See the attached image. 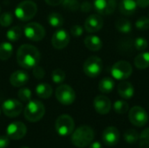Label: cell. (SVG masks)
<instances>
[{
  "instance_id": "1",
  "label": "cell",
  "mask_w": 149,
  "mask_h": 148,
  "mask_svg": "<svg viewBox=\"0 0 149 148\" xmlns=\"http://www.w3.org/2000/svg\"><path fill=\"white\" fill-rule=\"evenodd\" d=\"M40 52L31 44H23L17 51V64L24 69H32L40 61Z\"/></svg>"
},
{
  "instance_id": "2",
  "label": "cell",
  "mask_w": 149,
  "mask_h": 148,
  "mask_svg": "<svg viewBox=\"0 0 149 148\" xmlns=\"http://www.w3.org/2000/svg\"><path fill=\"white\" fill-rule=\"evenodd\" d=\"M94 132L88 126H81L74 130L72 133V143L73 146L79 148L88 147L93 140Z\"/></svg>"
},
{
  "instance_id": "3",
  "label": "cell",
  "mask_w": 149,
  "mask_h": 148,
  "mask_svg": "<svg viewBox=\"0 0 149 148\" xmlns=\"http://www.w3.org/2000/svg\"><path fill=\"white\" fill-rule=\"evenodd\" d=\"M45 113V108L39 100H30L24 108V118L30 122L39 121Z\"/></svg>"
},
{
  "instance_id": "4",
  "label": "cell",
  "mask_w": 149,
  "mask_h": 148,
  "mask_svg": "<svg viewBox=\"0 0 149 148\" xmlns=\"http://www.w3.org/2000/svg\"><path fill=\"white\" fill-rule=\"evenodd\" d=\"M38 11L36 3L31 0H24L19 3L14 11L15 16L21 21H28L33 18Z\"/></svg>"
},
{
  "instance_id": "5",
  "label": "cell",
  "mask_w": 149,
  "mask_h": 148,
  "mask_svg": "<svg viewBox=\"0 0 149 148\" xmlns=\"http://www.w3.org/2000/svg\"><path fill=\"white\" fill-rule=\"evenodd\" d=\"M75 124L73 119L67 114L60 115L55 122V130L59 136L66 137L74 131Z\"/></svg>"
},
{
  "instance_id": "6",
  "label": "cell",
  "mask_w": 149,
  "mask_h": 148,
  "mask_svg": "<svg viewBox=\"0 0 149 148\" xmlns=\"http://www.w3.org/2000/svg\"><path fill=\"white\" fill-rule=\"evenodd\" d=\"M133 73V66L132 65L125 60H120L116 62L112 69L111 74L113 79L116 80H126Z\"/></svg>"
},
{
  "instance_id": "7",
  "label": "cell",
  "mask_w": 149,
  "mask_h": 148,
  "mask_svg": "<svg viewBox=\"0 0 149 148\" xmlns=\"http://www.w3.org/2000/svg\"><path fill=\"white\" fill-rule=\"evenodd\" d=\"M103 69V62L101 58L97 56H91L85 61L83 65V71L89 78L98 77Z\"/></svg>"
},
{
  "instance_id": "8",
  "label": "cell",
  "mask_w": 149,
  "mask_h": 148,
  "mask_svg": "<svg viewBox=\"0 0 149 148\" xmlns=\"http://www.w3.org/2000/svg\"><path fill=\"white\" fill-rule=\"evenodd\" d=\"M55 96L58 101L65 106H69L75 101L76 93L68 85H60L57 87Z\"/></svg>"
},
{
  "instance_id": "9",
  "label": "cell",
  "mask_w": 149,
  "mask_h": 148,
  "mask_svg": "<svg viewBox=\"0 0 149 148\" xmlns=\"http://www.w3.org/2000/svg\"><path fill=\"white\" fill-rule=\"evenodd\" d=\"M24 34L31 41H40L45 37V30L38 23L31 22L27 24L24 28Z\"/></svg>"
},
{
  "instance_id": "10",
  "label": "cell",
  "mask_w": 149,
  "mask_h": 148,
  "mask_svg": "<svg viewBox=\"0 0 149 148\" xmlns=\"http://www.w3.org/2000/svg\"><path fill=\"white\" fill-rule=\"evenodd\" d=\"M128 119L134 126L142 127L148 122V114L143 107L136 106L130 109Z\"/></svg>"
},
{
  "instance_id": "11",
  "label": "cell",
  "mask_w": 149,
  "mask_h": 148,
  "mask_svg": "<svg viewBox=\"0 0 149 148\" xmlns=\"http://www.w3.org/2000/svg\"><path fill=\"white\" fill-rule=\"evenodd\" d=\"M2 110L3 113L10 118L17 117L23 111V105L20 101L14 99H9L3 101L2 105Z\"/></svg>"
},
{
  "instance_id": "12",
  "label": "cell",
  "mask_w": 149,
  "mask_h": 148,
  "mask_svg": "<svg viewBox=\"0 0 149 148\" xmlns=\"http://www.w3.org/2000/svg\"><path fill=\"white\" fill-rule=\"evenodd\" d=\"M26 132H27V129H26L25 125L19 121L12 122L6 127L7 136L10 139L15 140L23 139L25 136Z\"/></svg>"
},
{
  "instance_id": "13",
  "label": "cell",
  "mask_w": 149,
  "mask_h": 148,
  "mask_svg": "<svg viewBox=\"0 0 149 148\" xmlns=\"http://www.w3.org/2000/svg\"><path fill=\"white\" fill-rule=\"evenodd\" d=\"M69 42H70V35L68 31L65 29H58L52 35V46L57 50L64 49L68 45Z\"/></svg>"
},
{
  "instance_id": "14",
  "label": "cell",
  "mask_w": 149,
  "mask_h": 148,
  "mask_svg": "<svg viewBox=\"0 0 149 148\" xmlns=\"http://www.w3.org/2000/svg\"><path fill=\"white\" fill-rule=\"evenodd\" d=\"M104 20L101 15L99 13L97 14H92L87 17V18L85 21V29L89 33H94L99 31H100L103 27Z\"/></svg>"
},
{
  "instance_id": "15",
  "label": "cell",
  "mask_w": 149,
  "mask_h": 148,
  "mask_svg": "<svg viewBox=\"0 0 149 148\" xmlns=\"http://www.w3.org/2000/svg\"><path fill=\"white\" fill-rule=\"evenodd\" d=\"M93 8L100 15H111L116 8V0H94Z\"/></svg>"
},
{
  "instance_id": "16",
  "label": "cell",
  "mask_w": 149,
  "mask_h": 148,
  "mask_svg": "<svg viewBox=\"0 0 149 148\" xmlns=\"http://www.w3.org/2000/svg\"><path fill=\"white\" fill-rule=\"evenodd\" d=\"M93 106L95 111L101 115L107 114L112 108L110 99L105 95H98L93 100Z\"/></svg>"
},
{
  "instance_id": "17",
  "label": "cell",
  "mask_w": 149,
  "mask_h": 148,
  "mask_svg": "<svg viewBox=\"0 0 149 148\" xmlns=\"http://www.w3.org/2000/svg\"><path fill=\"white\" fill-rule=\"evenodd\" d=\"M120 139V134L119 130L114 126L107 127L102 133V140L107 146H115L118 144Z\"/></svg>"
},
{
  "instance_id": "18",
  "label": "cell",
  "mask_w": 149,
  "mask_h": 148,
  "mask_svg": "<svg viewBox=\"0 0 149 148\" xmlns=\"http://www.w3.org/2000/svg\"><path fill=\"white\" fill-rule=\"evenodd\" d=\"M29 81V74L23 70L14 72L10 77V83L14 87H21L25 85Z\"/></svg>"
},
{
  "instance_id": "19",
  "label": "cell",
  "mask_w": 149,
  "mask_h": 148,
  "mask_svg": "<svg viewBox=\"0 0 149 148\" xmlns=\"http://www.w3.org/2000/svg\"><path fill=\"white\" fill-rule=\"evenodd\" d=\"M118 92L122 99H130L134 95V87L130 82L122 80L118 85Z\"/></svg>"
},
{
  "instance_id": "20",
  "label": "cell",
  "mask_w": 149,
  "mask_h": 148,
  "mask_svg": "<svg viewBox=\"0 0 149 148\" xmlns=\"http://www.w3.org/2000/svg\"><path fill=\"white\" fill-rule=\"evenodd\" d=\"M84 44L87 49L93 51H99L102 48V40L96 35H88L84 39Z\"/></svg>"
},
{
  "instance_id": "21",
  "label": "cell",
  "mask_w": 149,
  "mask_h": 148,
  "mask_svg": "<svg viewBox=\"0 0 149 148\" xmlns=\"http://www.w3.org/2000/svg\"><path fill=\"white\" fill-rule=\"evenodd\" d=\"M137 7L135 0H121L120 3V11L125 16L134 15Z\"/></svg>"
},
{
  "instance_id": "22",
  "label": "cell",
  "mask_w": 149,
  "mask_h": 148,
  "mask_svg": "<svg viewBox=\"0 0 149 148\" xmlns=\"http://www.w3.org/2000/svg\"><path fill=\"white\" fill-rule=\"evenodd\" d=\"M134 64L136 68L140 70L147 69L149 67V52L148 51H142L141 53L138 54L134 60Z\"/></svg>"
},
{
  "instance_id": "23",
  "label": "cell",
  "mask_w": 149,
  "mask_h": 148,
  "mask_svg": "<svg viewBox=\"0 0 149 148\" xmlns=\"http://www.w3.org/2000/svg\"><path fill=\"white\" fill-rule=\"evenodd\" d=\"M35 91H36L37 96L39 97L40 99H49L52 94V88L47 83H40V84H38L36 86Z\"/></svg>"
},
{
  "instance_id": "24",
  "label": "cell",
  "mask_w": 149,
  "mask_h": 148,
  "mask_svg": "<svg viewBox=\"0 0 149 148\" xmlns=\"http://www.w3.org/2000/svg\"><path fill=\"white\" fill-rule=\"evenodd\" d=\"M115 83L113 79L110 77H105L100 79L99 83V90L102 93H110L114 88Z\"/></svg>"
},
{
  "instance_id": "25",
  "label": "cell",
  "mask_w": 149,
  "mask_h": 148,
  "mask_svg": "<svg viewBox=\"0 0 149 148\" xmlns=\"http://www.w3.org/2000/svg\"><path fill=\"white\" fill-rule=\"evenodd\" d=\"M13 53V45L10 42H2L0 44V59L7 60Z\"/></svg>"
},
{
  "instance_id": "26",
  "label": "cell",
  "mask_w": 149,
  "mask_h": 148,
  "mask_svg": "<svg viewBox=\"0 0 149 148\" xmlns=\"http://www.w3.org/2000/svg\"><path fill=\"white\" fill-rule=\"evenodd\" d=\"M47 21L51 26H52L54 28H58L63 25L64 17H62L61 14H59L58 12H52L48 15Z\"/></svg>"
},
{
  "instance_id": "27",
  "label": "cell",
  "mask_w": 149,
  "mask_h": 148,
  "mask_svg": "<svg viewBox=\"0 0 149 148\" xmlns=\"http://www.w3.org/2000/svg\"><path fill=\"white\" fill-rule=\"evenodd\" d=\"M116 29L121 33H129L132 31V24L126 18H120L115 23Z\"/></svg>"
},
{
  "instance_id": "28",
  "label": "cell",
  "mask_w": 149,
  "mask_h": 148,
  "mask_svg": "<svg viewBox=\"0 0 149 148\" xmlns=\"http://www.w3.org/2000/svg\"><path fill=\"white\" fill-rule=\"evenodd\" d=\"M22 33H23V31H22L21 27L14 26L6 31V38H8V40L10 42H16L21 38Z\"/></svg>"
},
{
  "instance_id": "29",
  "label": "cell",
  "mask_w": 149,
  "mask_h": 148,
  "mask_svg": "<svg viewBox=\"0 0 149 148\" xmlns=\"http://www.w3.org/2000/svg\"><path fill=\"white\" fill-rule=\"evenodd\" d=\"M140 135L138 132L134 129H127L124 133V140L128 144H135L139 140Z\"/></svg>"
},
{
  "instance_id": "30",
  "label": "cell",
  "mask_w": 149,
  "mask_h": 148,
  "mask_svg": "<svg viewBox=\"0 0 149 148\" xmlns=\"http://www.w3.org/2000/svg\"><path fill=\"white\" fill-rule=\"evenodd\" d=\"M113 108L118 114H125L129 110V105L125 100H117L113 103Z\"/></svg>"
},
{
  "instance_id": "31",
  "label": "cell",
  "mask_w": 149,
  "mask_h": 148,
  "mask_svg": "<svg viewBox=\"0 0 149 148\" xmlns=\"http://www.w3.org/2000/svg\"><path fill=\"white\" fill-rule=\"evenodd\" d=\"M52 79L55 84H62L65 79V73L61 69H55L52 72Z\"/></svg>"
},
{
  "instance_id": "32",
  "label": "cell",
  "mask_w": 149,
  "mask_h": 148,
  "mask_svg": "<svg viewBox=\"0 0 149 148\" xmlns=\"http://www.w3.org/2000/svg\"><path fill=\"white\" fill-rule=\"evenodd\" d=\"M140 148H149V127L142 131L139 138Z\"/></svg>"
},
{
  "instance_id": "33",
  "label": "cell",
  "mask_w": 149,
  "mask_h": 148,
  "mask_svg": "<svg viewBox=\"0 0 149 148\" xmlns=\"http://www.w3.org/2000/svg\"><path fill=\"white\" fill-rule=\"evenodd\" d=\"M135 27L139 31H147L149 29V17H141L135 22Z\"/></svg>"
},
{
  "instance_id": "34",
  "label": "cell",
  "mask_w": 149,
  "mask_h": 148,
  "mask_svg": "<svg viewBox=\"0 0 149 148\" xmlns=\"http://www.w3.org/2000/svg\"><path fill=\"white\" fill-rule=\"evenodd\" d=\"M31 91L29 88H21L17 92L18 99L23 102H29L31 99Z\"/></svg>"
},
{
  "instance_id": "35",
  "label": "cell",
  "mask_w": 149,
  "mask_h": 148,
  "mask_svg": "<svg viewBox=\"0 0 149 148\" xmlns=\"http://www.w3.org/2000/svg\"><path fill=\"white\" fill-rule=\"evenodd\" d=\"M13 21V15L10 12H4L0 15V25L7 27L11 24Z\"/></svg>"
},
{
  "instance_id": "36",
  "label": "cell",
  "mask_w": 149,
  "mask_h": 148,
  "mask_svg": "<svg viewBox=\"0 0 149 148\" xmlns=\"http://www.w3.org/2000/svg\"><path fill=\"white\" fill-rule=\"evenodd\" d=\"M148 46V42L144 38H137L134 41V47L139 51H144Z\"/></svg>"
},
{
  "instance_id": "37",
  "label": "cell",
  "mask_w": 149,
  "mask_h": 148,
  "mask_svg": "<svg viewBox=\"0 0 149 148\" xmlns=\"http://www.w3.org/2000/svg\"><path fill=\"white\" fill-rule=\"evenodd\" d=\"M62 4L66 10H69L72 11H75L79 10L80 7V4L77 0H64Z\"/></svg>"
},
{
  "instance_id": "38",
  "label": "cell",
  "mask_w": 149,
  "mask_h": 148,
  "mask_svg": "<svg viewBox=\"0 0 149 148\" xmlns=\"http://www.w3.org/2000/svg\"><path fill=\"white\" fill-rule=\"evenodd\" d=\"M71 35L75 37V38H79L80 36H82L83 32H84V28L81 25L79 24H75L73 26H72L71 30H70Z\"/></svg>"
},
{
  "instance_id": "39",
  "label": "cell",
  "mask_w": 149,
  "mask_h": 148,
  "mask_svg": "<svg viewBox=\"0 0 149 148\" xmlns=\"http://www.w3.org/2000/svg\"><path fill=\"white\" fill-rule=\"evenodd\" d=\"M32 73H33V76L38 79H41L45 77V70L38 66V65H36L35 67L32 68Z\"/></svg>"
},
{
  "instance_id": "40",
  "label": "cell",
  "mask_w": 149,
  "mask_h": 148,
  "mask_svg": "<svg viewBox=\"0 0 149 148\" xmlns=\"http://www.w3.org/2000/svg\"><path fill=\"white\" fill-rule=\"evenodd\" d=\"M10 144V138L6 135L0 136V148H6Z\"/></svg>"
},
{
  "instance_id": "41",
  "label": "cell",
  "mask_w": 149,
  "mask_h": 148,
  "mask_svg": "<svg viewBox=\"0 0 149 148\" xmlns=\"http://www.w3.org/2000/svg\"><path fill=\"white\" fill-rule=\"evenodd\" d=\"M79 8L81 9V10H82V11L87 12V11H90V10H92L93 6H92V4H91L89 2H84V3L80 5V7H79Z\"/></svg>"
},
{
  "instance_id": "42",
  "label": "cell",
  "mask_w": 149,
  "mask_h": 148,
  "mask_svg": "<svg viewBox=\"0 0 149 148\" xmlns=\"http://www.w3.org/2000/svg\"><path fill=\"white\" fill-rule=\"evenodd\" d=\"M137 6L142 9H146L149 6V0H135Z\"/></svg>"
},
{
  "instance_id": "43",
  "label": "cell",
  "mask_w": 149,
  "mask_h": 148,
  "mask_svg": "<svg viewBox=\"0 0 149 148\" xmlns=\"http://www.w3.org/2000/svg\"><path fill=\"white\" fill-rule=\"evenodd\" d=\"M45 3L51 6H58L59 4H62L64 0H45Z\"/></svg>"
},
{
  "instance_id": "44",
  "label": "cell",
  "mask_w": 149,
  "mask_h": 148,
  "mask_svg": "<svg viewBox=\"0 0 149 148\" xmlns=\"http://www.w3.org/2000/svg\"><path fill=\"white\" fill-rule=\"evenodd\" d=\"M89 148H102V146L99 141H94L89 145Z\"/></svg>"
},
{
  "instance_id": "45",
  "label": "cell",
  "mask_w": 149,
  "mask_h": 148,
  "mask_svg": "<svg viewBox=\"0 0 149 148\" xmlns=\"http://www.w3.org/2000/svg\"><path fill=\"white\" fill-rule=\"evenodd\" d=\"M21 148H29V147H21Z\"/></svg>"
},
{
  "instance_id": "46",
  "label": "cell",
  "mask_w": 149,
  "mask_h": 148,
  "mask_svg": "<svg viewBox=\"0 0 149 148\" xmlns=\"http://www.w3.org/2000/svg\"><path fill=\"white\" fill-rule=\"evenodd\" d=\"M0 11H1V8H0Z\"/></svg>"
}]
</instances>
